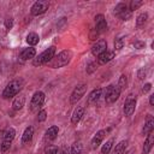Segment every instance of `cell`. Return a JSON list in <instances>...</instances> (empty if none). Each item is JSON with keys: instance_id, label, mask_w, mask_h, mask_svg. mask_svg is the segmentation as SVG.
<instances>
[{"instance_id": "obj_8", "label": "cell", "mask_w": 154, "mask_h": 154, "mask_svg": "<svg viewBox=\"0 0 154 154\" xmlns=\"http://www.w3.org/2000/svg\"><path fill=\"white\" fill-rule=\"evenodd\" d=\"M85 90H87V85H85V84H79V85H77V87L73 89L72 94H71V97H70L71 103H76L77 101H79V100L82 99V96L84 95Z\"/></svg>"}, {"instance_id": "obj_36", "label": "cell", "mask_w": 154, "mask_h": 154, "mask_svg": "<svg viewBox=\"0 0 154 154\" xmlns=\"http://www.w3.org/2000/svg\"><path fill=\"white\" fill-rule=\"evenodd\" d=\"M137 77H138V79H143L146 77V70L144 69H140L138 72H137Z\"/></svg>"}, {"instance_id": "obj_40", "label": "cell", "mask_w": 154, "mask_h": 154, "mask_svg": "<svg viewBox=\"0 0 154 154\" xmlns=\"http://www.w3.org/2000/svg\"><path fill=\"white\" fill-rule=\"evenodd\" d=\"M58 154H65V152H64V150H59Z\"/></svg>"}, {"instance_id": "obj_33", "label": "cell", "mask_w": 154, "mask_h": 154, "mask_svg": "<svg viewBox=\"0 0 154 154\" xmlns=\"http://www.w3.org/2000/svg\"><path fill=\"white\" fill-rule=\"evenodd\" d=\"M46 118H47V112H46L45 109L40 111V112H38V116H37V120H38V122H43Z\"/></svg>"}, {"instance_id": "obj_23", "label": "cell", "mask_w": 154, "mask_h": 154, "mask_svg": "<svg viewBox=\"0 0 154 154\" xmlns=\"http://www.w3.org/2000/svg\"><path fill=\"white\" fill-rule=\"evenodd\" d=\"M14 135H16V131H14V129L10 128V129H7V130L4 132V136H2V138H4V141H7V142H12V140L14 138Z\"/></svg>"}, {"instance_id": "obj_31", "label": "cell", "mask_w": 154, "mask_h": 154, "mask_svg": "<svg viewBox=\"0 0 154 154\" xmlns=\"http://www.w3.org/2000/svg\"><path fill=\"white\" fill-rule=\"evenodd\" d=\"M123 46H124V38H123V37H119V38H117V40L114 41V48H116L117 51L122 49Z\"/></svg>"}, {"instance_id": "obj_14", "label": "cell", "mask_w": 154, "mask_h": 154, "mask_svg": "<svg viewBox=\"0 0 154 154\" xmlns=\"http://www.w3.org/2000/svg\"><path fill=\"white\" fill-rule=\"evenodd\" d=\"M101 95H102V89H101V88L94 89V90L89 94V96H88V103H89V105H94V103H96V102L100 100Z\"/></svg>"}, {"instance_id": "obj_39", "label": "cell", "mask_w": 154, "mask_h": 154, "mask_svg": "<svg viewBox=\"0 0 154 154\" xmlns=\"http://www.w3.org/2000/svg\"><path fill=\"white\" fill-rule=\"evenodd\" d=\"M149 103H150V106H154V95L153 94L149 96Z\"/></svg>"}, {"instance_id": "obj_37", "label": "cell", "mask_w": 154, "mask_h": 154, "mask_svg": "<svg viewBox=\"0 0 154 154\" xmlns=\"http://www.w3.org/2000/svg\"><path fill=\"white\" fill-rule=\"evenodd\" d=\"M150 89H152V84L150 83H146L143 85V88H142V93H148Z\"/></svg>"}, {"instance_id": "obj_13", "label": "cell", "mask_w": 154, "mask_h": 154, "mask_svg": "<svg viewBox=\"0 0 154 154\" xmlns=\"http://www.w3.org/2000/svg\"><path fill=\"white\" fill-rule=\"evenodd\" d=\"M114 55H116L114 52H112V51H106V52H103L102 54H100V55L97 57V64L105 65L106 63L111 61V60L114 58Z\"/></svg>"}, {"instance_id": "obj_35", "label": "cell", "mask_w": 154, "mask_h": 154, "mask_svg": "<svg viewBox=\"0 0 154 154\" xmlns=\"http://www.w3.org/2000/svg\"><path fill=\"white\" fill-rule=\"evenodd\" d=\"M132 45H134V47H135V48H137V49H141V48H143V47L146 46V43H144V42H142V41H135Z\"/></svg>"}, {"instance_id": "obj_7", "label": "cell", "mask_w": 154, "mask_h": 154, "mask_svg": "<svg viewBox=\"0 0 154 154\" xmlns=\"http://www.w3.org/2000/svg\"><path fill=\"white\" fill-rule=\"evenodd\" d=\"M45 102V94L42 91H36L31 99V102H30V109L32 112H36L38 111V108L42 107Z\"/></svg>"}, {"instance_id": "obj_11", "label": "cell", "mask_w": 154, "mask_h": 154, "mask_svg": "<svg viewBox=\"0 0 154 154\" xmlns=\"http://www.w3.org/2000/svg\"><path fill=\"white\" fill-rule=\"evenodd\" d=\"M95 25H96V31L100 34V32H105L107 30V23H106V19L102 14H97L95 17Z\"/></svg>"}, {"instance_id": "obj_29", "label": "cell", "mask_w": 154, "mask_h": 154, "mask_svg": "<svg viewBox=\"0 0 154 154\" xmlns=\"http://www.w3.org/2000/svg\"><path fill=\"white\" fill-rule=\"evenodd\" d=\"M59 152V148L57 146H47L45 148V154H58Z\"/></svg>"}, {"instance_id": "obj_9", "label": "cell", "mask_w": 154, "mask_h": 154, "mask_svg": "<svg viewBox=\"0 0 154 154\" xmlns=\"http://www.w3.org/2000/svg\"><path fill=\"white\" fill-rule=\"evenodd\" d=\"M107 51V42L105 41V40H99V41H96L94 45H93V47H91V53H93V55H95V57H99L100 54H102L103 52H106Z\"/></svg>"}, {"instance_id": "obj_26", "label": "cell", "mask_w": 154, "mask_h": 154, "mask_svg": "<svg viewBox=\"0 0 154 154\" xmlns=\"http://www.w3.org/2000/svg\"><path fill=\"white\" fill-rule=\"evenodd\" d=\"M147 19H148V13H146V12L141 13V14L137 17V19H136V25H137V26H142V25L147 22Z\"/></svg>"}, {"instance_id": "obj_28", "label": "cell", "mask_w": 154, "mask_h": 154, "mask_svg": "<svg viewBox=\"0 0 154 154\" xmlns=\"http://www.w3.org/2000/svg\"><path fill=\"white\" fill-rule=\"evenodd\" d=\"M82 148H83V146L81 142H75L71 147V154H79L82 152Z\"/></svg>"}, {"instance_id": "obj_5", "label": "cell", "mask_w": 154, "mask_h": 154, "mask_svg": "<svg viewBox=\"0 0 154 154\" xmlns=\"http://www.w3.org/2000/svg\"><path fill=\"white\" fill-rule=\"evenodd\" d=\"M114 14L118 16L120 19L123 20H128L131 18V11L129 10L128 5L124 2H119L116 7H114Z\"/></svg>"}, {"instance_id": "obj_22", "label": "cell", "mask_w": 154, "mask_h": 154, "mask_svg": "<svg viewBox=\"0 0 154 154\" xmlns=\"http://www.w3.org/2000/svg\"><path fill=\"white\" fill-rule=\"evenodd\" d=\"M38 40H40V37H38V35L35 34V32H30V34L26 36V42H28L30 46L37 45V43H38Z\"/></svg>"}, {"instance_id": "obj_17", "label": "cell", "mask_w": 154, "mask_h": 154, "mask_svg": "<svg viewBox=\"0 0 154 154\" xmlns=\"http://www.w3.org/2000/svg\"><path fill=\"white\" fill-rule=\"evenodd\" d=\"M147 136L148 137H147V140L144 141V144H143V154H148L150 152L153 144H154V135H153V132L148 134Z\"/></svg>"}, {"instance_id": "obj_3", "label": "cell", "mask_w": 154, "mask_h": 154, "mask_svg": "<svg viewBox=\"0 0 154 154\" xmlns=\"http://www.w3.org/2000/svg\"><path fill=\"white\" fill-rule=\"evenodd\" d=\"M54 54H55V47L52 46V47L47 48L46 51H43L41 54H38V57L32 60V64H34L35 66H40V65L48 64V63L54 58Z\"/></svg>"}, {"instance_id": "obj_4", "label": "cell", "mask_w": 154, "mask_h": 154, "mask_svg": "<svg viewBox=\"0 0 154 154\" xmlns=\"http://www.w3.org/2000/svg\"><path fill=\"white\" fill-rule=\"evenodd\" d=\"M120 95V89L118 88V85H114V84H111L106 88V91H105V100L107 103H113L118 100Z\"/></svg>"}, {"instance_id": "obj_38", "label": "cell", "mask_w": 154, "mask_h": 154, "mask_svg": "<svg viewBox=\"0 0 154 154\" xmlns=\"http://www.w3.org/2000/svg\"><path fill=\"white\" fill-rule=\"evenodd\" d=\"M97 34H99V32H97V31L94 29V30H93V32L90 34V38H91V40H96V36H97Z\"/></svg>"}, {"instance_id": "obj_24", "label": "cell", "mask_w": 154, "mask_h": 154, "mask_svg": "<svg viewBox=\"0 0 154 154\" xmlns=\"http://www.w3.org/2000/svg\"><path fill=\"white\" fill-rule=\"evenodd\" d=\"M125 148H126V141H122V142H119V143L114 147L113 154H124Z\"/></svg>"}, {"instance_id": "obj_25", "label": "cell", "mask_w": 154, "mask_h": 154, "mask_svg": "<svg viewBox=\"0 0 154 154\" xmlns=\"http://www.w3.org/2000/svg\"><path fill=\"white\" fill-rule=\"evenodd\" d=\"M113 142H114V138H109V140L102 146V148H101V153H102V154H107V153H109V150L112 149Z\"/></svg>"}, {"instance_id": "obj_32", "label": "cell", "mask_w": 154, "mask_h": 154, "mask_svg": "<svg viewBox=\"0 0 154 154\" xmlns=\"http://www.w3.org/2000/svg\"><path fill=\"white\" fill-rule=\"evenodd\" d=\"M10 147H11V142L2 141V142H1V144H0V150H1V153L7 152V150L10 149Z\"/></svg>"}, {"instance_id": "obj_30", "label": "cell", "mask_w": 154, "mask_h": 154, "mask_svg": "<svg viewBox=\"0 0 154 154\" xmlns=\"http://www.w3.org/2000/svg\"><path fill=\"white\" fill-rule=\"evenodd\" d=\"M142 4H143V1H141V0H132V1L130 2V7H129V10H130V11L137 10Z\"/></svg>"}, {"instance_id": "obj_16", "label": "cell", "mask_w": 154, "mask_h": 154, "mask_svg": "<svg viewBox=\"0 0 154 154\" xmlns=\"http://www.w3.org/2000/svg\"><path fill=\"white\" fill-rule=\"evenodd\" d=\"M153 129H154V119H153L152 116H148L147 122L144 123V126L142 129V134L143 135H148V134L153 132Z\"/></svg>"}, {"instance_id": "obj_18", "label": "cell", "mask_w": 154, "mask_h": 154, "mask_svg": "<svg viewBox=\"0 0 154 154\" xmlns=\"http://www.w3.org/2000/svg\"><path fill=\"white\" fill-rule=\"evenodd\" d=\"M58 131H59V129H58V126H55V125L48 128V130H47L46 134H45V140L48 141V142H49V141H53V140L57 137Z\"/></svg>"}, {"instance_id": "obj_20", "label": "cell", "mask_w": 154, "mask_h": 154, "mask_svg": "<svg viewBox=\"0 0 154 154\" xmlns=\"http://www.w3.org/2000/svg\"><path fill=\"white\" fill-rule=\"evenodd\" d=\"M32 135H34V128L32 126H29L24 130L23 132V136H22V142L23 143H29L32 138Z\"/></svg>"}, {"instance_id": "obj_1", "label": "cell", "mask_w": 154, "mask_h": 154, "mask_svg": "<svg viewBox=\"0 0 154 154\" xmlns=\"http://www.w3.org/2000/svg\"><path fill=\"white\" fill-rule=\"evenodd\" d=\"M71 57H72V53H71V51H63V52H60L57 57H54L51 61H49V65L52 66V67H54V69H57V67H63V66H65V65H67L69 63H70V60H71Z\"/></svg>"}, {"instance_id": "obj_12", "label": "cell", "mask_w": 154, "mask_h": 154, "mask_svg": "<svg viewBox=\"0 0 154 154\" xmlns=\"http://www.w3.org/2000/svg\"><path fill=\"white\" fill-rule=\"evenodd\" d=\"M107 131L108 130H100V131H97L95 134V136L91 140V148L93 149H96L101 144V142H102V140H103V137H105V135H106Z\"/></svg>"}, {"instance_id": "obj_6", "label": "cell", "mask_w": 154, "mask_h": 154, "mask_svg": "<svg viewBox=\"0 0 154 154\" xmlns=\"http://www.w3.org/2000/svg\"><path fill=\"white\" fill-rule=\"evenodd\" d=\"M49 7V2L46 1V0H40V1H36L32 6H31V14L32 16H40L42 13H45Z\"/></svg>"}, {"instance_id": "obj_15", "label": "cell", "mask_w": 154, "mask_h": 154, "mask_svg": "<svg viewBox=\"0 0 154 154\" xmlns=\"http://www.w3.org/2000/svg\"><path fill=\"white\" fill-rule=\"evenodd\" d=\"M83 113H84V108H83L82 106H78L77 108H75L73 114H72V117H71V123H72V124L79 123V120H81L82 117H83Z\"/></svg>"}, {"instance_id": "obj_34", "label": "cell", "mask_w": 154, "mask_h": 154, "mask_svg": "<svg viewBox=\"0 0 154 154\" xmlns=\"http://www.w3.org/2000/svg\"><path fill=\"white\" fill-rule=\"evenodd\" d=\"M5 26H6L7 30L12 29V26H13V19H12V18H7V19L5 20Z\"/></svg>"}, {"instance_id": "obj_27", "label": "cell", "mask_w": 154, "mask_h": 154, "mask_svg": "<svg viewBox=\"0 0 154 154\" xmlns=\"http://www.w3.org/2000/svg\"><path fill=\"white\" fill-rule=\"evenodd\" d=\"M117 85H118V88L120 89V91H122L123 89H125V88H126V85H128V77H126L125 75H122Z\"/></svg>"}, {"instance_id": "obj_21", "label": "cell", "mask_w": 154, "mask_h": 154, "mask_svg": "<svg viewBox=\"0 0 154 154\" xmlns=\"http://www.w3.org/2000/svg\"><path fill=\"white\" fill-rule=\"evenodd\" d=\"M24 102H25V97H24V95H19V96H17V97L14 99L13 103H12L13 109H14V111H19V109L24 106Z\"/></svg>"}, {"instance_id": "obj_2", "label": "cell", "mask_w": 154, "mask_h": 154, "mask_svg": "<svg viewBox=\"0 0 154 154\" xmlns=\"http://www.w3.org/2000/svg\"><path fill=\"white\" fill-rule=\"evenodd\" d=\"M22 88H23V83H22L20 81H17V79L11 81V82L6 85V88L4 89V91H2V97H4V99H11V97H13V96H16V95L22 90Z\"/></svg>"}, {"instance_id": "obj_10", "label": "cell", "mask_w": 154, "mask_h": 154, "mask_svg": "<svg viewBox=\"0 0 154 154\" xmlns=\"http://www.w3.org/2000/svg\"><path fill=\"white\" fill-rule=\"evenodd\" d=\"M135 107H136V99L131 97V95H130V97H128L124 103V114L128 117L131 116L135 112Z\"/></svg>"}, {"instance_id": "obj_19", "label": "cell", "mask_w": 154, "mask_h": 154, "mask_svg": "<svg viewBox=\"0 0 154 154\" xmlns=\"http://www.w3.org/2000/svg\"><path fill=\"white\" fill-rule=\"evenodd\" d=\"M35 54H36L35 48L29 47V48H25V49L22 51V53H20V59H22V60H29V59H32V58L35 57Z\"/></svg>"}]
</instances>
